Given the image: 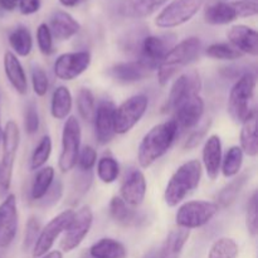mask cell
Returning a JSON list of instances; mask_svg holds the SVG:
<instances>
[{"label":"cell","instance_id":"obj_35","mask_svg":"<svg viewBox=\"0 0 258 258\" xmlns=\"http://www.w3.org/2000/svg\"><path fill=\"white\" fill-rule=\"evenodd\" d=\"M50 154H52V139L49 135H44L33 151L29 164L30 170L34 171L43 168L49 159Z\"/></svg>","mask_w":258,"mask_h":258},{"label":"cell","instance_id":"obj_18","mask_svg":"<svg viewBox=\"0 0 258 258\" xmlns=\"http://www.w3.org/2000/svg\"><path fill=\"white\" fill-rule=\"evenodd\" d=\"M146 196V179L141 170L134 169L126 175L120 188V198L128 207H139L143 204Z\"/></svg>","mask_w":258,"mask_h":258},{"label":"cell","instance_id":"obj_1","mask_svg":"<svg viewBox=\"0 0 258 258\" xmlns=\"http://www.w3.org/2000/svg\"><path fill=\"white\" fill-rule=\"evenodd\" d=\"M178 136L174 120L164 121L155 125L141 140L138 149V160L141 168L148 169L156 160L165 155Z\"/></svg>","mask_w":258,"mask_h":258},{"label":"cell","instance_id":"obj_3","mask_svg":"<svg viewBox=\"0 0 258 258\" xmlns=\"http://www.w3.org/2000/svg\"><path fill=\"white\" fill-rule=\"evenodd\" d=\"M203 173V165L199 160H188L181 164L171 175L164 191L166 206L174 208L180 204L189 194L199 186Z\"/></svg>","mask_w":258,"mask_h":258},{"label":"cell","instance_id":"obj_46","mask_svg":"<svg viewBox=\"0 0 258 258\" xmlns=\"http://www.w3.org/2000/svg\"><path fill=\"white\" fill-rule=\"evenodd\" d=\"M40 232V223L38 221L37 217L32 216L28 219L27 224H25V233H24V241H23V248L28 251L29 248H33L35 244L38 236Z\"/></svg>","mask_w":258,"mask_h":258},{"label":"cell","instance_id":"obj_21","mask_svg":"<svg viewBox=\"0 0 258 258\" xmlns=\"http://www.w3.org/2000/svg\"><path fill=\"white\" fill-rule=\"evenodd\" d=\"M222 141L218 135H211L203 146V165L211 180H216L222 165Z\"/></svg>","mask_w":258,"mask_h":258},{"label":"cell","instance_id":"obj_51","mask_svg":"<svg viewBox=\"0 0 258 258\" xmlns=\"http://www.w3.org/2000/svg\"><path fill=\"white\" fill-rule=\"evenodd\" d=\"M18 2L15 0H0V9L5 12H12L17 8Z\"/></svg>","mask_w":258,"mask_h":258},{"label":"cell","instance_id":"obj_56","mask_svg":"<svg viewBox=\"0 0 258 258\" xmlns=\"http://www.w3.org/2000/svg\"><path fill=\"white\" fill-rule=\"evenodd\" d=\"M223 2H224V0H223ZM253 2H257V0H253Z\"/></svg>","mask_w":258,"mask_h":258},{"label":"cell","instance_id":"obj_6","mask_svg":"<svg viewBox=\"0 0 258 258\" xmlns=\"http://www.w3.org/2000/svg\"><path fill=\"white\" fill-rule=\"evenodd\" d=\"M219 207L216 202L190 201L181 204L175 214L176 226L181 229L201 228L208 224L218 213Z\"/></svg>","mask_w":258,"mask_h":258},{"label":"cell","instance_id":"obj_24","mask_svg":"<svg viewBox=\"0 0 258 258\" xmlns=\"http://www.w3.org/2000/svg\"><path fill=\"white\" fill-rule=\"evenodd\" d=\"M149 73L150 71L144 67L139 60L116 63L108 70V76L121 83L139 82L148 77Z\"/></svg>","mask_w":258,"mask_h":258},{"label":"cell","instance_id":"obj_9","mask_svg":"<svg viewBox=\"0 0 258 258\" xmlns=\"http://www.w3.org/2000/svg\"><path fill=\"white\" fill-rule=\"evenodd\" d=\"M204 4V0H173L156 17L155 24L163 29L179 27L189 22Z\"/></svg>","mask_w":258,"mask_h":258},{"label":"cell","instance_id":"obj_13","mask_svg":"<svg viewBox=\"0 0 258 258\" xmlns=\"http://www.w3.org/2000/svg\"><path fill=\"white\" fill-rule=\"evenodd\" d=\"M73 213H75V211H72V209L63 211L62 213L55 216L52 221L48 222L44 228L40 229L39 236L35 241V244L33 246V257L39 258L50 251L55 239L67 228L68 223L72 219Z\"/></svg>","mask_w":258,"mask_h":258},{"label":"cell","instance_id":"obj_33","mask_svg":"<svg viewBox=\"0 0 258 258\" xmlns=\"http://www.w3.org/2000/svg\"><path fill=\"white\" fill-rule=\"evenodd\" d=\"M54 180V169L52 166H43L37 171L33 180L30 197L33 201H40Z\"/></svg>","mask_w":258,"mask_h":258},{"label":"cell","instance_id":"obj_45","mask_svg":"<svg viewBox=\"0 0 258 258\" xmlns=\"http://www.w3.org/2000/svg\"><path fill=\"white\" fill-rule=\"evenodd\" d=\"M96 163H97V153L95 149L90 145L83 146L77 158L78 169L82 171H92Z\"/></svg>","mask_w":258,"mask_h":258},{"label":"cell","instance_id":"obj_16","mask_svg":"<svg viewBox=\"0 0 258 258\" xmlns=\"http://www.w3.org/2000/svg\"><path fill=\"white\" fill-rule=\"evenodd\" d=\"M115 110L116 106L112 101H101L97 105L93 116L95 135L98 144L106 145L113 139L115 134Z\"/></svg>","mask_w":258,"mask_h":258},{"label":"cell","instance_id":"obj_23","mask_svg":"<svg viewBox=\"0 0 258 258\" xmlns=\"http://www.w3.org/2000/svg\"><path fill=\"white\" fill-rule=\"evenodd\" d=\"M3 64H4L5 76H7L12 87L19 95H25L28 92L27 75H25L24 68H23L22 63L18 59L17 55L10 50L5 52L4 58H3Z\"/></svg>","mask_w":258,"mask_h":258},{"label":"cell","instance_id":"obj_4","mask_svg":"<svg viewBox=\"0 0 258 258\" xmlns=\"http://www.w3.org/2000/svg\"><path fill=\"white\" fill-rule=\"evenodd\" d=\"M256 76L252 72H244L239 76L229 91L228 97V112L236 122L242 123L249 113L254 110L252 107L256 90Z\"/></svg>","mask_w":258,"mask_h":258},{"label":"cell","instance_id":"obj_12","mask_svg":"<svg viewBox=\"0 0 258 258\" xmlns=\"http://www.w3.org/2000/svg\"><path fill=\"white\" fill-rule=\"evenodd\" d=\"M174 35H148L143 39L140 45V58L139 62L148 68L154 71L159 67L163 58L174 45Z\"/></svg>","mask_w":258,"mask_h":258},{"label":"cell","instance_id":"obj_54","mask_svg":"<svg viewBox=\"0 0 258 258\" xmlns=\"http://www.w3.org/2000/svg\"><path fill=\"white\" fill-rule=\"evenodd\" d=\"M156 256H158V251L153 248V249H150V251H149L143 258H156Z\"/></svg>","mask_w":258,"mask_h":258},{"label":"cell","instance_id":"obj_44","mask_svg":"<svg viewBox=\"0 0 258 258\" xmlns=\"http://www.w3.org/2000/svg\"><path fill=\"white\" fill-rule=\"evenodd\" d=\"M37 43L38 48L44 55L53 53V35L50 33L47 23H42L37 29Z\"/></svg>","mask_w":258,"mask_h":258},{"label":"cell","instance_id":"obj_36","mask_svg":"<svg viewBox=\"0 0 258 258\" xmlns=\"http://www.w3.org/2000/svg\"><path fill=\"white\" fill-rule=\"evenodd\" d=\"M120 165L112 156H103L97 163V176L102 183L111 184L117 180Z\"/></svg>","mask_w":258,"mask_h":258},{"label":"cell","instance_id":"obj_48","mask_svg":"<svg viewBox=\"0 0 258 258\" xmlns=\"http://www.w3.org/2000/svg\"><path fill=\"white\" fill-rule=\"evenodd\" d=\"M236 7L238 18L254 17L258 13L257 2L253 0H232Z\"/></svg>","mask_w":258,"mask_h":258},{"label":"cell","instance_id":"obj_29","mask_svg":"<svg viewBox=\"0 0 258 258\" xmlns=\"http://www.w3.org/2000/svg\"><path fill=\"white\" fill-rule=\"evenodd\" d=\"M91 258H126L127 251L121 242L113 238H101L90 248Z\"/></svg>","mask_w":258,"mask_h":258},{"label":"cell","instance_id":"obj_34","mask_svg":"<svg viewBox=\"0 0 258 258\" xmlns=\"http://www.w3.org/2000/svg\"><path fill=\"white\" fill-rule=\"evenodd\" d=\"M243 156L244 154L239 146H231L228 149L224 158L222 159L221 165V171L224 178H234L238 175L243 164Z\"/></svg>","mask_w":258,"mask_h":258},{"label":"cell","instance_id":"obj_43","mask_svg":"<svg viewBox=\"0 0 258 258\" xmlns=\"http://www.w3.org/2000/svg\"><path fill=\"white\" fill-rule=\"evenodd\" d=\"M32 86L34 93L39 97L47 95L48 87H49V80H48L47 73L39 66L33 67L32 70Z\"/></svg>","mask_w":258,"mask_h":258},{"label":"cell","instance_id":"obj_26","mask_svg":"<svg viewBox=\"0 0 258 258\" xmlns=\"http://www.w3.org/2000/svg\"><path fill=\"white\" fill-rule=\"evenodd\" d=\"M238 18L233 2H217L209 5L204 13V19L208 24L224 25L234 22Z\"/></svg>","mask_w":258,"mask_h":258},{"label":"cell","instance_id":"obj_28","mask_svg":"<svg viewBox=\"0 0 258 258\" xmlns=\"http://www.w3.org/2000/svg\"><path fill=\"white\" fill-rule=\"evenodd\" d=\"M73 98L72 93L66 86H58L52 95L50 101V113L55 120H66L70 117L72 111Z\"/></svg>","mask_w":258,"mask_h":258},{"label":"cell","instance_id":"obj_57","mask_svg":"<svg viewBox=\"0 0 258 258\" xmlns=\"http://www.w3.org/2000/svg\"><path fill=\"white\" fill-rule=\"evenodd\" d=\"M15 2H19V0H15Z\"/></svg>","mask_w":258,"mask_h":258},{"label":"cell","instance_id":"obj_27","mask_svg":"<svg viewBox=\"0 0 258 258\" xmlns=\"http://www.w3.org/2000/svg\"><path fill=\"white\" fill-rule=\"evenodd\" d=\"M190 236V231L186 229H174L164 241L163 246H161L160 251L158 252L156 258H179L183 251L184 246H185L186 241Z\"/></svg>","mask_w":258,"mask_h":258},{"label":"cell","instance_id":"obj_19","mask_svg":"<svg viewBox=\"0 0 258 258\" xmlns=\"http://www.w3.org/2000/svg\"><path fill=\"white\" fill-rule=\"evenodd\" d=\"M229 44L233 45L242 54L256 57L258 54V34L256 30L247 25L237 24L227 32Z\"/></svg>","mask_w":258,"mask_h":258},{"label":"cell","instance_id":"obj_39","mask_svg":"<svg viewBox=\"0 0 258 258\" xmlns=\"http://www.w3.org/2000/svg\"><path fill=\"white\" fill-rule=\"evenodd\" d=\"M238 246L236 241L228 237L219 238L212 244L208 258H237Z\"/></svg>","mask_w":258,"mask_h":258},{"label":"cell","instance_id":"obj_55","mask_svg":"<svg viewBox=\"0 0 258 258\" xmlns=\"http://www.w3.org/2000/svg\"><path fill=\"white\" fill-rule=\"evenodd\" d=\"M2 133H3V128H2V121H0V139H2Z\"/></svg>","mask_w":258,"mask_h":258},{"label":"cell","instance_id":"obj_10","mask_svg":"<svg viewBox=\"0 0 258 258\" xmlns=\"http://www.w3.org/2000/svg\"><path fill=\"white\" fill-rule=\"evenodd\" d=\"M93 224V212L90 206H82L73 213L72 219L63 232L60 248L64 252H71L77 248Z\"/></svg>","mask_w":258,"mask_h":258},{"label":"cell","instance_id":"obj_50","mask_svg":"<svg viewBox=\"0 0 258 258\" xmlns=\"http://www.w3.org/2000/svg\"><path fill=\"white\" fill-rule=\"evenodd\" d=\"M40 0H19L18 2V7L22 14L30 15L37 13L40 9Z\"/></svg>","mask_w":258,"mask_h":258},{"label":"cell","instance_id":"obj_22","mask_svg":"<svg viewBox=\"0 0 258 258\" xmlns=\"http://www.w3.org/2000/svg\"><path fill=\"white\" fill-rule=\"evenodd\" d=\"M169 0H122L118 7V13L125 18L143 19L165 5Z\"/></svg>","mask_w":258,"mask_h":258},{"label":"cell","instance_id":"obj_15","mask_svg":"<svg viewBox=\"0 0 258 258\" xmlns=\"http://www.w3.org/2000/svg\"><path fill=\"white\" fill-rule=\"evenodd\" d=\"M204 110H206V103L201 95L191 96L188 100L181 102L173 112V120L176 123L178 135L179 133H185L196 127L203 117Z\"/></svg>","mask_w":258,"mask_h":258},{"label":"cell","instance_id":"obj_47","mask_svg":"<svg viewBox=\"0 0 258 258\" xmlns=\"http://www.w3.org/2000/svg\"><path fill=\"white\" fill-rule=\"evenodd\" d=\"M211 125H212V121L208 120L206 121L201 127L196 128V130L188 136V139H186L185 144H184V149H186V150H193V149H196L197 146L204 140L206 135L208 134L209 128H211Z\"/></svg>","mask_w":258,"mask_h":258},{"label":"cell","instance_id":"obj_17","mask_svg":"<svg viewBox=\"0 0 258 258\" xmlns=\"http://www.w3.org/2000/svg\"><path fill=\"white\" fill-rule=\"evenodd\" d=\"M18 231V207L14 194H8L0 204V247L10 246Z\"/></svg>","mask_w":258,"mask_h":258},{"label":"cell","instance_id":"obj_25","mask_svg":"<svg viewBox=\"0 0 258 258\" xmlns=\"http://www.w3.org/2000/svg\"><path fill=\"white\" fill-rule=\"evenodd\" d=\"M241 146L243 154L254 158L258 154V136H257V110L254 108L248 117L242 122Z\"/></svg>","mask_w":258,"mask_h":258},{"label":"cell","instance_id":"obj_42","mask_svg":"<svg viewBox=\"0 0 258 258\" xmlns=\"http://www.w3.org/2000/svg\"><path fill=\"white\" fill-rule=\"evenodd\" d=\"M40 120L39 115H38V106L37 103L30 101L28 105L25 106L24 111V127L27 134L29 135H34L38 130H39Z\"/></svg>","mask_w":258,"mask_h":258},{"label":"cell","instance_id":"obj_8","mask_svg":"<svg viewBox=\"0 0 258 258\" xmlns=\"http://www.w3.org/2000/svg\"><path fill=\"white\" fill-rule=\"evenodd\" d=\"M149 98L145 95L131 96L115 110V134L125 135L133 130L145 115Z\"/></svg>","mask_w":258,"mask_h":258},{"label":"cell","instance_id":"obj_7","mask_svg":"<svg viewBox=\"0 0 258 258\" xmlns=\"http://www.w3.org/2000/svg\"><path fill=\"white\" fill-rule=\"evenodd\" d=\"M82 131L76 116H70L63 125L62 150H60L58 168L62 173H68L77 165V158L81 150Z\"/></svg>","mask_w":258,"mask_h":258},{"label":"cell","instance_id":"obj_14","mask_svg":"<svg viewBox=\"0 0 258 258\" xmlns=\"http://www.w3.org/2000/svg\"><path fill=\"white\" fill-rule=\"evenodd\" d=\"M91 64V54L87 50L63 53L55 59L53 70L55 77L62 81H73L80 77Z\"/></svg>","mask_w":258,"mask_h":258},{"label":"cell","instance_id":"obj_53","mask_svg":"<svg viewBox=\"0 0 258 258\" xmlns=\"http://www.w3.org/2000/svg\"><path fill=\"white\" fill-rule=\"evenodd\" d=\"M59 3L67 8H73L80 3V0H59Z\"/></svg>","mask_w":258,"mask_h":258},{"label":"cell","instance_id":"obj_49","mask_svg":"<svg viewBox=\"0 0 258 258\" xmlns=\"http://www.w3.org/2000/svg\"><path fill=\"white\" fill-rule=\"evenodd\" d=\"M92 171H82L80 170L76 175L75 180V190L80 194L87 193L90 189L91 184H92Z\"/></svg>","mask_w":258,"mask_h":258},{"label":"cell","instance_id":"obj_32","mask_svg":"<svg viewBox=\"0 0 258 258\" xmlns=\"http://www.w3.org/2000/svg\"><path fill=\"white\" fill-rule=\"evenodd\" d=\"M9 44L19 57H28L33 49V38L25 27H18L9 34Z\"/></svg>","mask_w":258,"mask_h":258},{"label":"cell","instance_id":"obj_41","mask_svg":"<svg viewBox=\"0 0 258 258\" xmlns=\"http://www.w3.org/2000/svg\"><path fill=\"white\" fill-rule=\"evenodd\" d=\"M63 190H64V188H63L62 180H59V179L53 180L52 185L49 186L47 193L43 196L40 201H38L39 202V207H42V208H50V207L55 206L62 199Z\"/></svg>","mask_w":258,"mask_h":258},{"label":"cell","instance_id":"obj_52","mask_svg":"<svg viewBox=\"0 0 258 258\" xmlns=\"http://www.w3.org/2000/svg\"><path fill=\"white\" fill-rule=\"evenodd\" d=\"M39 258H63V256L60 251H52V252H48V253H45L44 256Z\"/></svg>","mask_w":258,"mask_h":258},{"label":"cell","instance_id":"obj_2","mask_svg":"<svg viewBox=\"0 0 258 258\" xmlns=\"http://www.w3.org/2000/svg\"><path fill=\"white\" fill-rule=\"evenodd\" d=\"M201 49L202 42L197 37H189L174 44L156 68L159 85H168L179 72L199 57Z\"/></svg>","mask_w":258,"mask_h":258},{"label":"cell","instance_id":"obj_38","mask_svg":"<svg viewBox=\"0 0 258 258\" xmlns=\"http://www.w3.org/2000/svg\"><path fill=\"white\" fill-rule=\"evenodd\" d=\"M77 110L85 121H93L96 111V100L90 88H81L77 95Z\"/></svg>","mask_w":258,"mask_h":258},{"label":"cell","instance_id":"obj_30","mask_svg":"<svg viewBox=\"0 0 258 258\" xmlns=\"http://www.w3.org/2000/svg\"><path fill=\"white\" fill-rule=\"evenodd\" d=\"M249 179L248 173H242L239 175L234 176L233 180L231 183L227 184L221 191H219L218 197H217V201H218V207L219 208H227L231 204H233L236 202L237 197L239 196V193L242 191V189L244 188V185L247 184Z\"/></svg>","mask_w":258,"mask_h":258},{"label":"cell","instance_id":"obj_37","mask_svg":"<svg viewBox=\"0 0 258 258\" xmlns=\"http://www.w3.org/2000/svg\"><path fill=\"white\" fill-rule=\"evenodd\" d=\"M206 54L209 58L219 60H236L243 57V54L239 50H237L233 45L224 42L213 43V44L209 45L206 49Z\"/></svg>","mask_w":258,"mask_h":258},{"label":"cell","instance_id":"obj_5","mask_svg":"<svg viewBox=\"0 0 258 258\" xmlns=\"http://www.w3.org/2000/svg\"><path fill=\"white\" fill-rule=\"evenodd\" d=\"M2 160H0V193L9 190L13 178L15 156L20 144V131L17 122L8 121L2 133Z\"/></svg>","mask_w":258,"mask_h":258},{"label":"cell","instance_id":"obj_20","mask_svg":"<svg viewBox=\"0 0 258 258\" xmlns=\"http://www.w3.org/2000/svg\"><path fill=\"white\" fill-rule=\"evenodd\" d=\"M48 27H49L53 38L58 40L71 39L81 29L80 23L72 15L68 14L67 12H63V10H57L50 15Z\"/></svg>","mask_w":258,"mask_h":258},{"label":"cell","instance_id":"obj_31","mask_svg":"<svg viewBox=\"0 0 258 258\" xmlns=\"http://www.w3.org/2000/svg\"><path fill=\"white\" fill-rule=\"evenodd\" d=\"M110 216L116 223L121 226H135L138 224L139 214L130 208L120 197H113L110 202Z\"/></svg>","mask_w":258,"mask_h":258},{"label":"cell","instance_id":"obj_40","mask_svg":"<svg viewBox=\"0 0 258 258\" xmlns=\"http://www.w3.org/2000/svg\"><path fill=\"white\" fill-rule=\"evenodd\" d=\"M258 196L257 190L252 193L246 209V227L252 237H256L258 233V211H257Z\"/></svg>","mask_w":258,"mask_h":258},{"label":"cell","instance_id":"obj_11","mask_svg":"<svg viewBox=\"0 0 258 258\" xmlns=\"http://www.w3.org/2000/svg\"><path fill=\"white\" fill-rule=\"evenodd\" d=\"M202 90L201 76L197 71L190 70L181 73L171 85L168 100L164 105V112H174L176 107L191 96L199 95Z\"/></svg>","mask_w":258,"mask_h":258}]
</instances>
